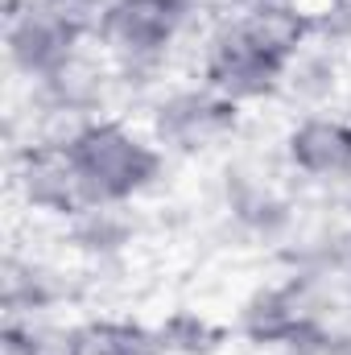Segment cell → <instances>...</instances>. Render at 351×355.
<instances>
[{"label": "cell", "mask_w": 351, "mask_h": 355, "mask_svg": "<svg viewBox=\"0 0 351 355\" xmlns=\"http://www.w3.org/2000/svg\"><path fill=\"white\" fill-rule=\"evenodd\" d=\"M4 355H91L83 318H4Z\"/></svg>", "instance_id": "12"}, {"label": "cell", "mask_w": 351, "mask_h": 355, "mask_svg": "<svg viewBox=\"0 0 351 355\" xmlns=\"http://www.w3.org/2000/svg\"><path fill=\"white\" fill-rule=\"evenodd\" d=\"M145 128L170 162H203L240 141L244 112L198 79H170L145 103Z\"/></svg>", "instance_id": "3"}, {"label": "cell", "mask_w": 351, "mask_h": 355, "mask_svg": "<svg viewBox=\"0 0 351 355\" xmlns=\"http://www.w3.org/2000/svg\"><path fill=\"white\" fill-rule=\"evenodd\" d=\"M0 285H4V318H21V322L58 318L91 297L87 268H67L29 248L4 252Z\"/></svg>", "instance_id": "7"}, {"label": "cell", "mask_w": 351, "mask_h": 355, "mask_svg": "<svg viewBox=\"0 0 351 355\" xmlns=\"http://www.w3.org/2000/svg\"><path fill=\"white\" fill-rule=\"evenodd\" d=\"M236 17L248 29V37L281 62H293L314 42V4L310 0H252L248 8H236Z\"/></svg>", "instance_id": "11"}, {"label": "cell", "mask_w": 351, "mask_h": 355, "mask_svg": "<svg viewBox=\"0 0 351 355\" xmlns=\"http://www.w3.org/2000/svg\"><path fill=\"white\" fill-rule=\"evenodd\" d=\"M141 236H145L141 207H79L67 223H58V240L79 265L132 261Z\"/></svg>", "instance_id": "9"}, {"label": "cell", "mask_w": 351, "mask_h": 355, "mask_svg": "<svg viewBox=\"0 0 351 355\" xmlns=\"http://www.w3.org/2000/svg\"><path fill=\"white\" fill-rule=\"evenodd\" d=\"M157 335L166 355H219L232 339V327L215 322L194 306H174L157 318Z\"/></svg>", "instance_id": "14"}, {"label": "cell", "mask_w": 351, "mask_h": 355, "mask_svg": "<svg viewBox=\"0 0 351 355\" xmlns=\"http://www.w3.org/2000/svg\"><path fill=\"white\" fill-rule=\"evenodd\" d=\"M248 355H298V352H248Z\"/></svg>", "instance_id": "17"}, {"label": "cell", "mask_w": 351, "mask_h": 355, "mask_svg": "<svg viewBox=\"0 0 351 355\" xmlns=\"http://www.w3.org/2000/svg\"><path fill=\"white\" fill-rule=\"evenodd\" d=\"M12 194L17 202L33 215V219H50V223H67L79 207H83V190L79 174L71 166L67 145L54 141H25L12 145Z\"/></svg>", "instance_id": "8"}, {"label": "cell", "mask_w": 351, "mask_h": 355, "mask_svg": "<svg viewBox=\"0 0 351 355\" xmlns=\"http://www.w3.org/2000/svg\"><path fill=\"white\" fill-rule=\"evenodd\" d=\"M91 50V37L67 25L46 0H4V58L12 79L37 87Z\"/></svg>", "instance_id": "5"}, {"label": "cell", "mask_w": 351, "mask_h": 355, "mask_svg": "<svg viewBox=\"0 0 351 355\" xmlns=\"http://www.w3.org/2000/svg\"><path fill=\"white\" fill-rule=\"evenodd\" d=\"M67 25H75L79 33H87L95 37V29H99V21L108 17V8L116 4V0H46Z\"/></svg>", "instance_id": "15"}, {"label": "cell", "mask_w": 351, "mask_h": 355, "mask_svg": "<svg viewBox=\"0 0 351 355\" xmlns=\"http://www.w3.org/2000/svg\"><path fill=\"white\" fill-rule=\"evenodd\" d=\"M277 153L298 190L335 198L351 182V120L331 112H293L277 137Z\"/></svg>", "instance_id": "4"}, {"label": "cell", "mask_w": 351, "mask_h": 355, "mask_svg": "<svg viewBox=\"0 0 351 355\" xmlns=\"http://www.w3.org/2000/svg\"><path fill=\"white\" fill-rule=\"evenodd\" d=\"M348 54L310 42L289 67H285V87H281V103L298 107V112H331L343 103L348 95Z\"/></svg>", "instance_id": "10"}, {"label": "cell", "mask_w": 351, "mask_h": 355, "mask_svg": "<svg viewBox=\"0 0 351 355\" xmlns=\"http://www.w3.org/2000/svg\"><path fill=\"white\" fill-rule=\"evenodd\" d=\"M285 67L289 62L273 58L264 46L248 37L236 12H215L190 46V71H194L190 79L207 83L240 112L281 103Z\"/></svg>", "instance_id": "2"}, {"label": "cell", "mask_w": 351, "mask_h": 355, "mask_svg": "<svg viewBox=\"0 0 351 355\" xmlns=\"http://www.w3.org/2000/svg\"><path fill=\"white\" fill-rule=\"evenodd\" d=\"M252 0H211V8L215 12H236V8H248Z\"/></svg>", "instance_id": "16"}, {"label": "cell", "mask_w": 351, "mask_h": 355, "mask_svg": "<svg viewBox=\"0 0 351 355\" xmlns=\"http://www.w3.org/2000/svg\"><path fill=\"white\" fill-rule=\"evenodd\" d=\"M314 4H351V0H314Z\"/></svg>", "instance_id": "18"}, {"label": "cell", "mask_w": 351, "mask_h": 355, "mask_svg": "<svg viewBox=\"0 0 351 355\" xmlns=\"http://www.w3.org/2000/svg\"><path fill=\"white\" fill-rule=\"evenodd\" d=\"M348 261H351V248H348Z\"/></svg>", "instance_id": "19"}, {"label": "cell", "mask_w": 351, "mask_h": 355, "mask_svg": "<svg viewBox=\"0 0 351 355\" xmlns=\"http://www.w3.org/2000/svg\"><path fill=\"white\" fill-rule=\"evenodd\" d=\"M83 327H87L91 355H166L157 322H145L137 314L95 310L83 318Z\"/></svg>", "instance_id": "13"}, {"label": "cell", "mask_w": 351, "mask_h": 355, "mask_svg": "<svg viewBox=\"0 0 351 355\" xmlns=\"http://www.w3.org/2000/svg\"><path fill=\"white\" fill-rule=\"evenodd\" d=\"M67 153L79 174L83 207H141L166 186L174 166L145 124H132L116 112L75 128Z\"/></svg>", "instance_id": "1"}, {"label": "cell", "mask_w": 351, "mask_h": 355, "mask_svg": "<svg viewBox=\"0 0 351 355\" xmlns=\"http://www.w3.org/2000/svg\"><path fill=\"white\" fill-rule=\"evenodd\" d=\"M318 318L323 314L306 281L293 272H281L277 281H261L240 297L228 327H232V339H240L248 352H289Z\"/></svg>", "instance_id": "6"}]
</instances>
